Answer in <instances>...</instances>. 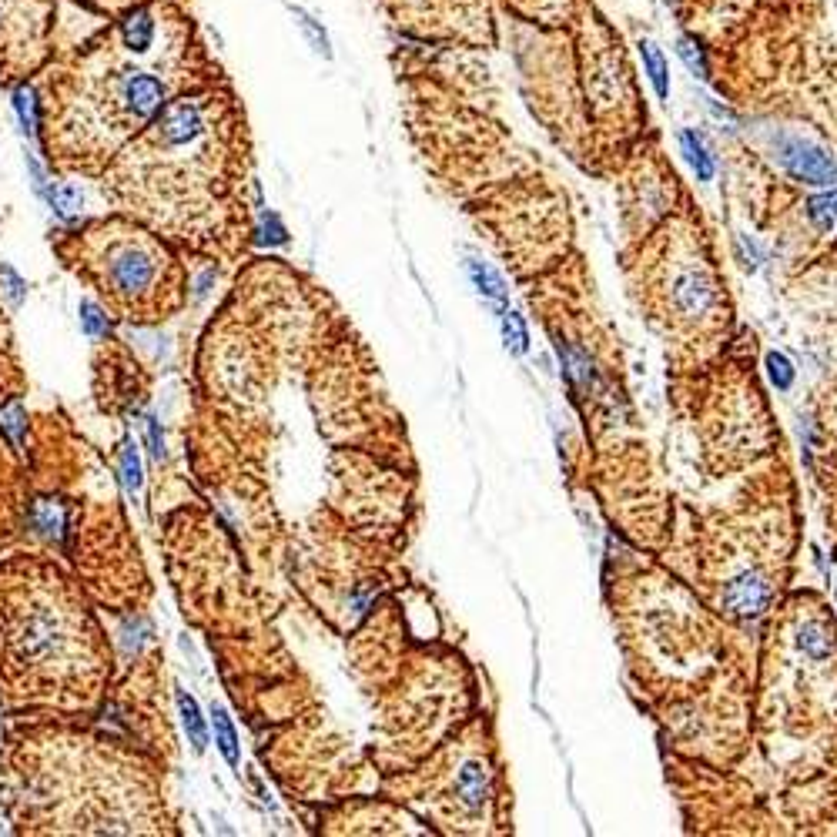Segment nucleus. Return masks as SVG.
I'll return each instance as SVG.
<instances>
[{
    "label": "nucleus",
    "mask_w": 837,
    "mask_h": 837,
    "mask_svg": "<svg viewBox=\"0 0 837 837\" xmlns=\"http://www.w3.org/2000/svg\"><path fill=\"white\" fill-rule=\"evenodd\" d=\"M121 483L128 489L131 496H138L141 489V459H138V449H134V442H124L121 446Z\"/></svg>",
    "instance_id": "cd10ccee"
},
{
    "label": "nucleus",
    "mask_w": 837,
    "mask_h": 837,
    "mask_svg": "<svg viewBox=\"0 0 837 837\" xmlns=\"http://www.w3.org/2000/svg\"><path fill=\"white\" fill-rule=\"evenodd\" d=\"M466 272L473 278L476 292L486 298L489 305H493V312H503L509 309V288H506V278L496 272L493 265L479 262V258H469L466 262Z\"/></svg>",
    "instance_id": "4468645a"
},
{
    "label": "nucleus",
    "mask_w": 837,
    "mask_h": 837,
    "mask_svg": "<svg viewBox=\"0 0 837 837\" xmlns=\"http://www.w3.org/2000/svg\"><path fill=\"white\" fill-rule=\"evenodd\" d=\"M144 432H148V446H151V456L158 459H165V439H161V429H158V419H144Z\"/></svg>",
    "instance_id": "2f4dec72"
},
{
    "label": "nucleus",
    "mask_w": 837,
    "mask_h": 837,
    "mask_svg": "<svg viewBox=\"0 0 837 837\" xmlns=\"http://www.w3.org/2000/svg\"><path fill=\"white\" fill-rule=\"evenodd\" d=\"M211 727H215V744L221 750V757L228 760V767H242V747H238V734H235V724L232 717H228L225 707L211 704Z\"/></svg>",
    "instance_id": "a211bd4d"
},
{
    "label": "nucleus",
    "mask_w": 837,
    "mask_h": 837,
    "mask_svg": "<svg viewBox=\"0 0 837 837\" xmlns=\"http://www.w3.org/2000/svg\"><path fill=\"white\" fill-rule=\"evenodd\" d=\"M496 14L506 21L529 27H563L570 24L586 0H493Z\"/></svg>",
    "instance_id": "f8f14e48"
},
{
    "label": "nucleus",
    "mask_w": 837,
    "mask_h": 837,
    "mask_svg": "<svg viewBox=\"0 0 837 837\" xmlns=\"http://www.w3.org/2000/svg\"><path fill=\"white\" fill-rule=\"evenodd\" d=\"M218 81L181 11L151 51H134L121 34L101 31L78 57L47 71L41 88V138L51 168L98 178L108 161L181 91Z\"/></svg>",
    "instance_id": "7ed1b4c3"
},
{
    "label": "nucleus",
    "mask_w": 837,
    "mask_h": 837,
    "mask_svg": "<svg viewBox=\"0 0 837 837\" xmlns=\"http://www.w3.org/2000/svg\"><path fill=\"white\" fill-rule=\"evenodd\" d=\"M767 375H771V382L781 392H787L794 386V365H791V359H787L784 352H767Z\"/></svg>",
    "instance_id": "c85d7f7f"
},
{
    "label": "nucleus",
    "mask_w": 837,
    "mask_h": 837,
    "mask_svg": "<svg viewBox=\"0 0 837 837\" xmlns=\"http://www.w3.org/2000/svg\"><path fill=\"white\" fill-rule=\"evenodd\" d=\"M496 319H499V332H503L506 349L513 355H526L529 352V329H526L523 315H516L513 309H503V312H496Z\"/></svg>",
    "instance_id": "4be33fe9"
},
{
    "label": "nucleus",
    "mask_w": 837,
    "mask_h": 837,
    "mask_svg": "<svg viewBox=\"0 0 837 837\" xmlns=\"http://www.w3.org/2000/svg\"><path fill=\"white\" fill-rule=\"evenodd\" d=\"M54 252L98 295L111 319L161 325L185 309L188 268L181 252L124 211L64 232Z\"/></svg>",
    "instance_id": "423d86ee"
},
{
    "label": "nucleus",
    "mask_w": 837,
    "mask_h": 837,
    "mask_svg": "<svg viewBox=\"0 0 837 837\" xmlns=\"http://www.w3.org/2000/svg\"><path fill=\"white\" fill-rule=\"evenodd\" d=\"M677 54H680V61L690 67L694 78L710 84V47L707 44H700L697 37H690V34H680L677 37Z\"/></svg>",
    "instance_id": "aec40b11"
},
{
    "label": "nucleus",
    "mask_w": 837,
    "mask_h": 837,
    "mask_svg": "<svg viewBox=\"0 0 837 837\" xmlns=\"http://www.w3.org/2000/svg\"><path fill=\"white\" fill-rule=\"evenodd\" d=\"M14 111L17 118H21L24 131H41V98H37V91L31 84H21V88H14Z\"/></svg>",
    "instance_id": "5701e85b"
},
{
    "label": "nucleus",
    "mask_w": 837,
    "mask_h": 837,
    "mask_svg": "<svg viewBox=\"0 0 837 837\" xmlns=\"http://www.w3.org/2000/svg\"><path fill=\"white\" fill-rule=\"evenodd\" d=\"M774 603V583L767 580L760 570H744L730 576L724 593H720V606L727 610V617L734 620H757L771 610Z\"/></svg>",
    "instance_id": "9b49d317"
},
{
    "label": "nucleus",
    "mask_w": 837,
    "mask_h": 837,
    "mask_svg": "<svg viewBox=\"0 0 837 837\" xmlns=\"http://www.w3.org/2000/svg\"><path fill=\"white\" fill-rule=\"evenodd\" d=\"M81 329L94 342H101V339H108V335H111L108 309H104L101 302H94V298H84V302H81Z\"/></svg>",
    "instance_id": "b1692460"
},
{
    "label": "nucleus",
    "mask_w": 837,
    "mask_h": 837,
    "mask_svg": "<svg viewBox=\"0 0 837 837\" xmlns=\"http://www.w3.org/2000/svg\"><path fill=\"white\" fill-rule=\"evenodd\" d=\"M252 235H258V242L262 245H282L285 242V228L282 221H278L275 211H262V218H258V228Z\"/></svg>",
    "instance_id": "c756f323"
},
{
    "label": "nucleus",
    "mask_w": 837,
    "mask_h": 837,
    "mask_svg": "<svg viewBox=\"0 0 837 837\" xmlns=\"http://www.w3.org/2000/svg\"><path fill=\"white\" fill-rule=\"evenodd\" d=\"M47 201L54 205L57 215L71 218V215H78V211H81L84 195H81V188L71 185V181H57V185L47 188Z\"/></svg>",
    "instance_id": "393cba45"
},
{
    "label": "nucleus",
    "mask_w": 837,
    "mask_h": 837,
    "mask_svg": "<svg viewBox=\"0 0 837 837\" xmlns=\"http://www.w3.org/2000/svg\"><path fill=\"white\" fill-rule=\"evenodd\" d=\"M245 178V111L221 81L171 98L98 175L114 208L205 258H232L252 235Z\"/></svg>",
    "instance_id": "f257e3e1"
},
{
    "label": "nucleus",
    "mask_w": 837,
    "mask_h": 837,
    "mask_svg": "<svg viewBox=\"0 0 837 837\" xmlns=\"http://www.w3.org/2000/svg\"><path fill=\"white\" fill-rule=\"evenodd\" d=\"M0 429L7 432V439L14 442V449H24V436H27V412L21 402H7L0 409Z\"/></svg>",
    "instance_id": "bb28decb"
},
{
    "label": "nucleus",
    "mask_w": 837,
    "mask_h": 837,
    "mask_svg": "<svg viewBox=\"0 0 837 837\" xmlns=\"http://www.w3.org/2000/svg\"><path fill=\"white\" fill-rule=\"evenodd\" d=\"M637 54L643 61V74H647V81L653 84V94H657L660 101H670V64H667V54L660 51V44L653 41V37H640Z\"/></svg>",
    "instance_id": "2eb2a0df"
},
{
    "label": "nucleus",
    "mask_w": 837,
    "mask_h": 837,
    "mask_svg": "<svg viewBox=\"0 0 837 837\" xmlns=\"http://www.w3.org/2000/svg\"><path fill=\"white\" fill-rule=\"evenodd\" d=\"M677 141H680V155L690 165V171H694V178L697 181H714L717 158H714V151H710L704 134H700L697 128H683L677 134Z\"/></svg>",
    "instance_id": "ddd939ff"
},
{
    "label": "nucleus",
    "mask_w": 837,
    "mask_h": 837,
    "mask_svg": "<svg viewBox=\"0 0 837 837\" xmlns=\"http://www.w3.org/2000/svg\"><path fill=\"white\" fill-rule=\"evenodd\" d=\"M114 653L78 576L54 556L0 563V707L11 717H94Z\"/></svg>",
    "instance_id": "20e7f679"
},
{
    "label": "nucleus",
    "mask_w": 837,
    "mask_h": 837,
    "mask_svg": "<svg viewBox=\"0 0 837 837\" xmlns=\"http://www.w3.org/2000/svg\"><path fill=\"white\" fill-rule=\"evenodd\" d=\"M774 165L787 178L807 188H834L837 185V158L824 141L814 134H771L767 138Z\"/></svg>",
    "instance_id": "1a4fd4ad"
},
{
    "label": "nucleus",
    "mask_w": 837,
    "mask_h": 837,
    "mask_svg": "<svg viewBox=\"0 0 837 837\" xmlns=\"http://www.w3.org/2000/svg\"><path fill=\"white\" fill-rule=\"evenodd\" d=\"M807 218H811V225L817 232H831L837 225V185L824 188L821 195L807 198Z\"/></svg>",
    "instance_id": "412c9836"
},
{
    "label": "nucleus",
    "mask_w": 837,
    "mask_h": 837,
    "mask_svg": "<svg viewBox=\"0 0 837 837\" xmlns=\"http://www.w3.org/2000/svg\"><path fill=\"white\" fill-rule=\"evenodd\" d=\"M509 44L529 104L553 131L576 121L590 138L627 141L647 121L627 41L596 0L563 27L509 21Z\"/></svg>",
    "instance_id": "39448f33"
},
{
    "label": "nucleus",
    "mask_w": 837,
    "mask_h": 837,
    "mask_svg": "<svg viewBox=\"0 0 837 837\" xmlns=\"http://www.w3.org/2000/svg\"><path fill=\"white\" fill-rule=\"evenodd\" d=\"M292 17H295V24L302 27V34H305V41L312 44V51L315 54H322V57H332V47H329V34H325V27L315 21L312 14H305L302 7H292Z\"/></svg>",
    "instance_id": "a878e982"
},
{
    "label": "nucleus",
    "mask_w": 837,
    "mask_h": 837,
    "mask_svg": "<svg viewBox=\"0 0 837 837\" xmlns=\"http://www.w3.org/2000/svg\"><path fill=\"white\" fill-rule=\"evenodd\" d=\"M399 37L422 44H449L493 51L499 44V17L493 0H382Z\"/></svg>",
    "instance_id": "0eeeda50"
},
{
    "label": "nucleus",
    "mask_w": 837,
    "mask_h": 837,
    "mask_svg": "<svg viewBox=\"0 0 837 837\" xmlns=\"http://www.w3.org/2000/svg\"><path fill=\"white\" fill-rule=\"evenodd\" d=\"M667 302L680 319H704L717 305V285L704 265H687L670 278Z\"/></svg>",
    "instance_id": "9d476101"
},
{
    "label": "nucleus",
    "mask_w": 837,
    "mask_h": 837,
    "mask_svg": "<svg viewBox=\"0 0 837 837\" xmlns=\"http://www.w3.org/2000/svg\"><path fill=\"white\" fill-rule=\"evenodd\" d=\"M452 791H456L459 804H463L466 811H483V804H486V771L479 764H463L459 767L456 784H452Z\"/></svg>",
    "instance_id": "f3484780"
},
{
    "label": "nucleus",
    "mask_w": 837,
    "mask_h": 837,
    "mask_svg": "<svg viewBox=\"0 0 837 837\" xmlns=\"http://www.w3.org/2000/svg\"><path fill=\"white\" fill-rule=\"evenodd\" d=\"M78 717H27L0 750V794L21 834H175L161 764Z\"/></svg>",
    "instance_id": "f03ea898"
},
{
    "label": "nucleus",
    "mask_w": 837,
    "mask_h": 837,
    "mask_svg": "<svg viewBox=\"0 0 837 837\" xmlns=\"http://www.w3.org/2000/svg\"><path fill=\"white\" fill-rule=\"evenodd\" d=\"M0 278L7 282V295H11V302H21V298H24V282H21V275H17L11 265H0Z\"/></svg>",
    "instance_id": "473e14b6"
},
{
    "label": "nucleus",
    "mask_w": 837,
    "mask_h": 837,
    "mask_svg": "<svg viewBox=\"0 0 837 837\" xmlns=\"http://www.w3.org/2000/svg\"><path fill=\"white\" fill-rule=\"evenodd\" d=\"M78 4L88 7V11H98V14H124L138 4H151V0H78Z\"/></svg>",
    "instance_id": "7c9ffc66"
},
{
    "label": "nucleus",
    "mask_w": 837,
    "mask_h": 837,
    "mask_svg": "<svg viewBox=\"0 0 837 837\" xmlns=\"http://www.w3.org/2000/svg\"><path fill=\"white\" fill-rule=\"evenodd\" d=\"M771 0H673V17H677L680 31L697 37L710 51L727 44L747 27L760 7Z\"/></svg>",
    "instance_id": "6e6552de"
},
{
    "label": "nucleus",
    "mask_w": 837,
    "mask_h": 837,
    "mask_svg": "<svg viewBox=\"0 0 837 837\" xmlns=\"http://www.w3.org/2000/svg\"><path fill=\"white\" fill-rule=\"evenodd\" d=\"M797 647H801L804 657L811 660H831L837 653V643H834V630L827 627L824 620H804L801 630H797Z\"/></svg>",
    "instance_id": "dca6fc26"
},
{
    "label": "nucleus",
    "mask_w": 837,
    "mask_h": 837,
    "mask_svg": "<svg viewBox=\"0 0 837 837\" xmlns=\"http://www.w3.org/2000/svg\"><path fill=\"white\" fill-rule=\"evenodd\" d=\"M178 714H181V724L188 730V740H191V747H195V754H201L208 744V727L198 710V700L191 697L188 690H178Z\"/></svg>",
    "instance_id": "6ab92c4d"
}]
</instances>
